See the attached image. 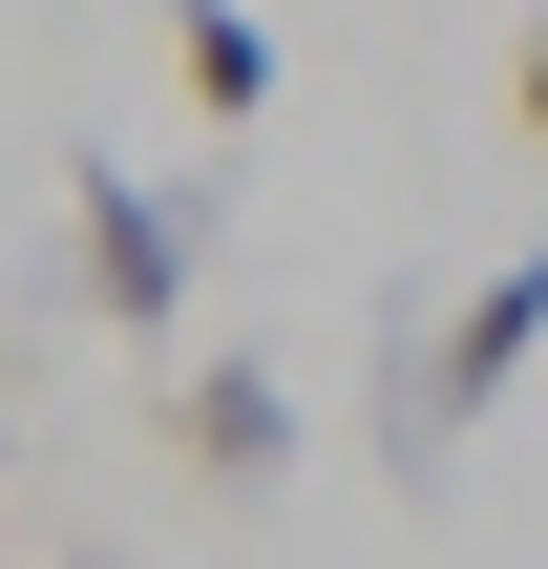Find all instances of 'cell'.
Masks as SVG:
<instances>
[{"mask_svg": "<svg viewBox=\"0 0 548 569\" xmlns=\"http://www.w3.org/2000/svg\"><path fill=\"white\" fill-rule=\"evenodd\" d=\"M63 232H84V296H106L127 338H190V274H211L190 190H148L127 148H84V169H63Z\"/></svg>", "mask_w": 548, "mask_h": 569, "instance_id": "cell-1", "label": "cell"}, {"mask_svg": "<svg viewBox=\"0 0 548 569\" xmlns=\"http://www.w3.org/2000/svg\"><path fill=\"white\" fill-rule=\"evenodd\" d=\"M528 359H548V253H507L486 296H444V317H422V401H444V422H486Z\"/></svg>", "mask_w": 548, "mask_h": 569, "instance_id": "cell-2", "label": "cell"}, {"mask_svg": "<svg viewBox=\"0 0 548 569\" xmlns=\"http://www.w3.org/2000/svg\"><path fill=\"white\" fill-rule=\"evenodd\" d=\"M169 443H190L211 486H275V465H296V380H275V359H169Z\"/></svg>", "mask_w": 548, "mask_h": 569, "instance_id": "cell-3", "label": "cell"}, {"mask_svg": "<svg viewBox=\"0 0 548 569\" xmlns=\"http://www.w3.org/2000/svg\"><path fill=\"white\" fill-rule=\"evenodd\" d=\"M148 42H169V84H190L211 127L275 106V21H253V0H148Z\"/></svg>", "mask_w": 548, "mask_h": 569, "instance_id": "cell-4", "label": "cell"}, {"mask_svg": "<svg viewBox=\"0 0 548 569\" xmlns=\"http://www.w3.org/2000/svg\"><path fill=\"white\" fill-rule=\"evenodd\" d=\"M507 127H528V148H548V21H528V42H507Z\"/></svg>", "mask_w": 548, "mask_h": 569, "instance_id": "cell-5", "label": "cell"}]
</instances>
